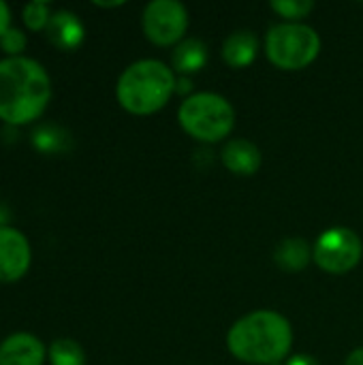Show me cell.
<instances>
[{
  "instance_id": "cell-1",
  "label": "cell",
  "mask_w": 363,
  "mask_h": 365,
  "mask_svg": "<svg viewBox=\"0 0 363 365\" xmlns=\"http://www.w3.org/2000/svg\"><path fill=\"white\" fill-rule=\"evenodd\" d=\"M51 101V79L45 66L32 58L0 60V120L24 126L43 115Z\"/></svg>"
},
{
  "instance_id": "cell-2",
  "label": "cell",
  "mask_w": 363,
  "mask_h": 365,
  "mask_svg": "<svg viewBox=\"0 0 363 365\" xmlns=\"http://www.w3.org/2000/svg\"><path fill=\"white\" fill-rule=\"evenodd\" d=\"M291 323L274 310H257L235 321L227 334L229 353L250 365H278L291 351Z\"/></svg>"
},
{
  "instance_id": "cell-3",
  "label": "cell",
  "mask_w": 363,
  "mask_h": 365,
  "mask_svg": "<svg viewBox=\"0 0 363 365\" xmlns=\"http://www.w3.org/2000/svg\"><path fill=\"white\" fill-rule=\"evenodd\" d=\"M178 77L160 60H139L124 68L118 79L116 96L122 109L133 115H152L160 111L175 94Z\"/></svg>"
},
{
  "instance_id": "cell-4",
  "label": "cell",
  "mask_w": 363,
  "mask_h": 365,
  "mask_svg": "<svg viewBox=\"0 0 363 365\" xmlns=\"http://www.w3.org/2000/svg\"><path fill=\"white\" fill-rule=\"evenodd\" d=\"M178 120L184 133L193 139L201 143H218L231 135L235 126V109L220 94L199 92L180 105Z\"/></svg>"
},
{
  "instance_id": "cell-5",
  "label": "cell",
  "mask_w": 363,
  "mask_h": 365,
  "mask_svg": "<svg viewBox=\"0 0 363 365\" xmlns=\"http://www.w3.org/2000/svg\"><path fill=\"white\" fill-rule=\"evenodd\" d=\"M321 51V36L306 24H278L265 36V53L280 71H302L310 66Z\"/></svg>"
},
{
  "instance_id": "cell-6",
  "label": "cell",
  "mask_w": 363,
  "mask_h": 365,
  "mask_svg": "<svg viewBox=\"0 0 363 365\" xmlns=\"http://www.w3.org/2000/svg\"><path fill=\"white\" fill-rule=\"evenodd\" d=\"M363 244L359 235L347 227H334L319 235L312 248V261L327 274L342 276L359 265Z\"/></svg>"
},
{
  "instance_id": "cell-7",
  "label": "cell",
  "mask_w": 363,
  "mask_h": 365,
  "mask_svg": "<svg viewBox=\"0 0 363 365\" xmlns=\"http://www.w3.org/2000/svg\"><path fill=\"white\" fill-rule=\"evenodd\" d=\"M143 34L158 47H169L184 41L188 30V11L178 0H154L143 9Z\"/></svg>"
},
{
  "instance_id": "cell-8",
  "label": "cell",
  "mask_w": 363,
  "mask_h": 365,
  "mask_svg": "<svg viewBox=\"0 0 363 365\" xmlns=\"http://www.w3.org/2000/svg\"><path fill=\"white\" fill-rule=\"evenodd\" d=\"M32 263V248L28 237L15 229H0V282L11 284L21 280Z\"/></svg>"
},
{
  "instance_id": "cell-9",
  "label": "cell",
  "mask_w": 363,
  "mask_h": 365,
  "mask_svg": "<svg viewBox=\"0 0 363 365\" xmlns=\"http://www.w3.org/2000/svg\"><path fill=\"white\" fill-rule=\"evenodd\" d=\"M45 357V344L32 334L19 331L0 342V365H43Z\"/></svg>"
},
{
  "instance_id": "cell-10",
  "label": "cell",
  "mask_w": 363,
  "mask_h": 365,
  "mask_svg": "<svg viewBox=\"0 0 363 365\" xmlns=\"http://www.w3.org/2000/svg\"><path fill=\"white\" fill-rule=\"evenodd\" d=\"M45 36L47 41L60 49V51H75L81 47L83 38H86V28L83 21L73 13V11H56L45 28Z\"/></svg>"
},
{
  "instance_id": "cell-11",
  "label": "cell",
  "mask_w": 363,
  "mask_h": 365,
  "mask_svg": "<svg viewBox=\"0 0 363 365\" xmlns=\"http://www.w3.org/2000/svg\"><path fill=\"white\" fill-rule=\"evenodd\" d=\"M223 163L235 175H255L261 167V150L248 139H231L223 148Z\"/></svg>"
},
{
  "instance_id": "cell-12",
  "label": "cell",
  "mask_w": 363,
  "mask_h": 365,
  "mask_svg": "<svg viewBox=\"0 0 363 365\" xmlns=\"http://www.w3.org/2000/svg\"><path fill=\"white\" fill-rule=\"evenodd\" d=\"M259 51V38L250 30H237L223 43V60L231 68H246L255 62Z\"/></svg>"
},
{
  "instance_id": "cell-13",
  "label": "cell",
  "mask_w": 363,
  "mask_h": 365,
  "mask_svg": "<svg viewBox=\"0 0 363 365\" xmlns=\"http://www.w3.org/2000/svg\"><path fill=\"white\" fill-rule=\"evenodd\" d=\"M30 141H32V145H34L36 152L47 154V156L66 154L71 150V145H73L71 133L66 128H62L60 124H53V122L39 124L32 130Z\"/></svg>"
},
{
  "instance_id": "cell-14",
  "label": "cell",
  "mask_w": 363,
  "mask_h": 365,
  "mask_svg": "<svg viewBox=\"0 0 363 365\" xmlns=\"http://www.w3.org/2000/svg\"><path fill=\"white\" fill-rule=\"evenodd\" d=\"M310 259H312V250L304 237H285L274 250L276 265L289 274H297L306 269Z\"/></svg>"
},
{
  "instance_id": "cell-15",
  "label": "cell",
  "mask_w": 363,
  "mask_h": 365,
  "mask_svg": "<svg viewBox=\"0 0 363 365\" xmlns=\"http://www.w3.org/2000/svg\"><path fill=\"white\" fill-rule=\"evenodd\" d=\"M205 62H208V47L199 38H184L182 43L175 45V49L171 53L173 73H180L184 77L201 71L205 66Z\"/></svg>"
},
{
  "instance_id": "cell-16",
  "label": "cell",
  "mask_w": 363,
  "mask_h": 365,
  "mask_svg": "<svg viewBox=\"0 0 363 365\" xmlns=\"http://www.w3.org/2000/svg\"><path fill=\"white\" fill-rule=\"evenodd\" d=\"M47 359L51 365H86V353L79 342L71 338H58L47 349Z\"/></svg>"
},
{
  "instance_id": "cell-17",
  "label": "cell",
  "mask_w": 363,
  "mask_h": 365,
  "mask_svg": "<svg viewBox=\"0 0 363 365\" xmlns=\"http://www.w3.org/2000/svg\"><path fill=\"white\" fill-rule=\"evenodd\" d=\"M51 6L43 0H36V2H28L24 9H21V19H24V26L32 32H43L51 19Z\"/></svg>"
},
{
  "instance_id": "cell-18",
  "label": "cell",
  "mask_w": 363,
  "mask_h": 365,
  "mask_svg": "<svg viewBox=\"0 0 363 365\" xmlns=\"http://www.w3.org/2000/svg\"><path fill=\"white\" fill-rule=\"evenodd\" d=\"M280 17L297 24V19L306 17L312 9H315V2L312 0H274L270 4Z\"/></svg>"
},
{
  "instance_id": "cell-19",
  "label": "cell",
  "mask_w": 363,
  "mask_h": 365,
  "mask_svg": "<svg viewBox=\"0 0 363 365\" xmlns=\"http://www.w3.org/2000/svg\"><path fill=\"white\" fill-rule=\"evenodd\" d=\"M28 45V38L24 34V30L19 28H9L2 36H0V49L6 53V58H19L21 51L26 49Z\"/></svg>"
},
{
  "instance_id": "cell-20",
  "label": "cell",
  "mask_w": 363,
  "mask_h": 365,
  "mask_svg": "<svg viewBox=\"0 0 363 365\" xmlns=\"http://www.w3.org/2000/svg\"><path fill=\"white\" fill-rule=\"evenodd\" d=\"M11 28V9L6 2L0 0V36Z\"/></svg>"
},
{
  "instance_id": "cell-21",
  "label": "cell",
  "mask_w": 363,
  "mask_h": 365,
  "mask_svg": "<svg viewBox=\"0 0 363 365\" xmlns=\"http://www.w3.org/2000/svg\"><path fill=\"white\" fill-rule=\"evenodd\" d=\"M287 365H321L315 357H310V355H295V357H291L289 359V364Z\"/></svg>"
},
{
  "instance_id": "cell-22",
  "label": "cell",
  "mask_w": 363,
  "mask_h": 365,
  "mask_svg": "<svg viewBox=\"0 0 363 365\" xmlns=\"http://www.w3.org/2000/svg\"><path fill=\"white\" fill-rule=\"evenodd\" d=\"M9 220H11V210H9L4 203H0V229L11 227V225H9Z\"/></svg>"
},
{
  "instance_id": "cell-23",
  "label": "cell",
  "mask_w": 363,
  "mask_h": 365,
  "mask_svg": "<svg viewBox=\"0 0 363 365\" xmlns=\"http://www.w3.org/2000/svg\"><path fill=\"white\" fill-rule=\"evenodd\" d=\"M344 365H363V349H357L349 355V359L344 361Z\"/></svg>"
},
{
  "instance_id": "cell-24",
  "label": "cell",
  "mask_w": 363,
  "mask_h": 365,
  "mask_svg": "<svg viewBox=\"0 0 363 365\" xmlns=\"http://www.w3.org/2000/svg\"><path fill=\"white\" fill-rule=\"evenodd\" d=\"M178 86H180V88H175V92H178V90H180V92H188V88H193V83L188 81V77H182V79L178 81Z\"/></svg>"
},
{
  "instance_id": "cell-25",
  "label": "cell",
  "mask_w": 363,
  "mask_h": 365,
  "mask_svg": "<svg viewBox=\"0 0 363 365\" xmlns=\"http://www.w3.org/2000/svg\"><path fill=\"white\" fill-rule=\"evenodd\" d=\"M96 6H105V9H111V6H120L122 2H94Z\"/></svg>"
}]
</instances>
